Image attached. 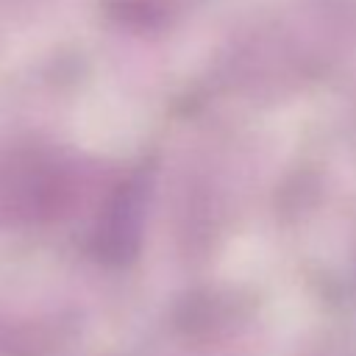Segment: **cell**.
Instances as JSON below:
<instances>
[{"mask_svg":"<svg viewBox=\"0 0 356 356\" xmlns=\"http://www.w3.org/2000/svg\"><path fill=\"white\" fill-rule=\"evenodd\" d=\"M72 200V164L42 150H11L0 156V225L53 220Z\"/></svg>","mask_w":356,"mask_h":356,"instance_id":"obj_1","label":"cell"},{"mask_svg":"<svg viewBox=\"0 0 356 356\" xmlns=\"http://www.w3.org/2000/svg\"><path fill=\"white\" fill-rule=\"evenodd\" d=\"M139 186L131 181L125 186H120V192L114 195V200L108 203V217H106V231L97 234L103 239V245L114 253V256H122V242L125 236H136V228H139Z\"/></svg>","mask_w":356,"mask_h":356,"instance_id":"obj_2","label":"cell"}]
</instances>
